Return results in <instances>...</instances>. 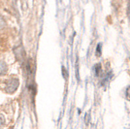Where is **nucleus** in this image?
<instances>
[{"mask_svg": "<svg viewBox=\"0 0 130 129\" xmlns=\"http://www.w3.org/2000/svg\"><path fill=\"white\" fill-rule=\"evenodd\" d=\"M19 85H20V82H19L18 79H11V80H9L6 83L5 90L8 93H13V92H15L17 90Z\"/></svg>", "mask_w": 130, "mask_h": 129, "instance_id": "f257e3e1", "label": "nucleus"}, {"mask_svg": "<svg viewBox=\"0 0 130 129\" xmlns=\"http://www.w3.org/2000/svg\"><path fill=\"white\" fill-rule=\"evenodd\" d=\"M7 70H8L7 64H6L4 61L0 60V76L5 75L6 73H7Z\"/></svg>", "mask_w": 130, "mask_h": 129, "instance_id": "f03ea898", "label": "nucleus"}, {"mask_svg": "<svg viewBox=\"0 0 130 129\" xmlns=\"http://www.w3.org/2000/svg\"><path fill=\"white\" fill-rule=\"evenodd\" d=\"M101 70H102V67H101L100 63H97V64L94 65V73H95V76H100Z\"/></svg>", "mask_w": 130, "mask_h": 129, "instance_id": "7ed1b4c3", "label": "nucleus"}, {"mask_svg": "<svg viewBox=\"0 0 130 129\" xmlns=\"http://www.w3.org/2000/svg\"><path fill=\"white\" fill-rule=\"evenodd\" d=\"M101 50H102V44L99 43L96 47V52H95V54L96 56H100L101 55Z\"/></svg>", "mask_w": 130, "mask_h": 129, "instance_id": "20e7f679", "label": "nucleus"}, {"mask_svg": "<svg viewBox=\"0 0 130 129\" xmlns=\"http://www.w3.org/2000/svg\"><path fill=\"white\" fill-rule=\"evenodd\" d=\"M3 27H5V21L2 17L0 16V29H2Z\"/></svg>", "mask_w": 130, "mask_h": 129, "instance_id": "39448f33", "label": "nucleus"}, {"mask_svg": "<svg viewBox=\"0 0 130 129\" xmlns=\"http://www.w3.org/2000/svg\"><path fill=\"white\" fill-rule=\"evenodd\" d=\"M126 99L130 101V86H127L126 88Z\"/></svg>", "mask_w": 130, "mask_h": 129, "instance_id": "423d86ee", "label": "nucleus"}, {"mask_svg": "<svg viewBox=\"0 0 130 129\" xmlns=\"http://www.w3.org/2000/svg\"><path fill=\"white\" fill-rule=\"evenodd\" d=\"M4 124V118L2 116H0V126Z\"/></svg>", "mask_w": 130, "mask_h": 129, "instance_id": "0eeeda50", "label": "nucleus"}, {"mask_svg": "<svg viewBox=\"0 0 130 129\" xmlns=\"http://www.w3.org/2000/svg\"><path fill=\"white\" fill-rule=\"evenodd\" d=\"M127 16L130 18V1L128 3V7H127Z\"/></svg>", "mask_w": 130, "mask_h": 129, "instance_id": "6e6552de", "label": "nucleus"}]
</instances>
